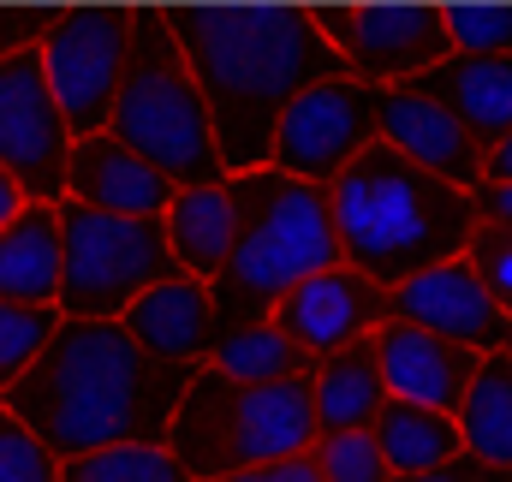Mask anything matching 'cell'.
Masks as SVG:
<instances>
[{"label": "cell", "mask_w": 512, "mask_h": 482, "mask_svg": "<svg viewBox=\"0 0 512 482\" xmlns=\"http://www.w3.org/2000/svg\"><path fill=\"white\" fill-rule=\"evenodd\" d=\"M173 197H179V185L161 179L149 161H137L126 143H114L108 131L72 143L66 203L96 209V215H120V221H161L173 209Z\"/></svg>", "instance_id": "obj_17"}, {"label": "cell", "mask_w": 512, "mask_h": 482, "mask_svg": "<svg viewBox=\"0 0 512 482\" xmlns=\"http://www.w3.org/2000/svg\"><path fill=\"white\" fill-rule=\"evenodd\" d=\"M72 125L60 114L42 54H12L0 60V173L24 191V203H66V173H72Z\"/></svg>", "instance_id": "obj_9"}, {"label": "cell", "mask_w": 512, "mask_h": 482, "mask_svg": "<svg viewBox=\"0 0 512 482\" xmlns=\"http://www.w3.org/2000/svg\"><path fill=\"white\" fill-rule=\"evenodd\" d=\"M197 369L155 363L120 322H60L48 352L0 399L66 465L102 447H167Z\"/></svg>", "instance_id": "obj_2"}, {"label": "cell", "mask_w": 512, "mask_h": 482, "mask_svg": "<svg viewBox=\"0 0 512 482\" xmlns=\"http://www.w3.org/2000/svg\"><path fill=\"white\" fill-rule=\"evenodd\" d=\"M370 435H376V447H382L393 482L429 477V471H441L447 459L465 453V441H459V417L429 411V405H405V399H387Z\"/></svg>", "instance_id": "obj_22"}, {"label": "cell", "mask_w": 512, "mask_h": 482, "mask_svg": "<svg viewBox=\"0 0 512 482\" xmlns=\"http://www.w3.org/2000/svg\"><path fill=\"white\" fill-rule=\"evenodd\" d=\"M108 137L126 143L137 161H149L161 179L185 185H221V149L209 131V108L191 84V66L179 54V36L167 12H131V66L114 102Z\"/></svg>", "instance_id": "obj_6"}, {"label": "cell", "mask_w": 512, "mask_h": 482, "mask_svg": "<svg viewBox=\"0 0 512 482\" xmlns=\"http://www.w3.org/2000/svg\"><path fill=\"white\" fill-rule=\"evenodd\" d=\"M42 72L48 90L60 102V114L72 125V137H102L114 120L120 84L131 66V12L108 6H84V12H54L48 36H42Z\"/></svg>", "instance_id": "obj_8"}, {"label": "cell", "mask_w": 512, "mask_h": 482, "mask_svg": "<svg viewBox=\"0 0 512 482\" xmlns=\"http://www.w3.org/2000/svg\"><path fill=\"white\" fill-rule=\"evenodd\" d=\"M459 417V441L477 465L512 471V352H489L477 363Z\"/></svg>", "instance_id": "obj_23"}, {"label": "cell", "mask_w": 512, "mask_h": 482, "mask_svg": "<svg viewBox=\"0 0 512 482\" xmlns=\"http://www.w3.org/2000/svg\"><path fill=\"white\" fill-rule=\"evenodd\" d=\"M227 482H322V477H316L310 453H298V459H280V465H256V471H245V477H227Z\"/></svg>", "instance_id": "obj_33"}, {"label": "cell", "mask_w": 512, "mask_h": 482, "mask_svg": "<svg viewBox=\"0 0 512 482\" xmlns=\"http://www.w3.org/2000/svg\"><path fill=\"white\" fill-rule=\"evenodd\" d=\"M167 24L179 36L191 84L209 108V131H215L227 179L262 173L280 114L304 90H316L328 78H346V66L328 48L316 12L191 6V12H167Z\"/></svg>", "instance_id": "obj_1"}, {"label": "cell", "mask_w": 512, "mask_h": 482, "mask_svg": "<svg viewBox=\"0 0 512 482\" xmlns=\"http://www.w3.org/2000/svg\"><path fill=\"white\" fill-rule=\"evenodd\" d=\"M60 482H191L167 447H102L60 465Z\"/></svg>", "instance_id": "obj_26"}, {"label": "cell", "mask_w": 512, "mask_h": 482, "mask_svg": "<svg viewBox=\"0 0 512 482\" xmlns=\"http://www.w3.org/2000/svg\"><path fill=\"white\" fill-rule=\"evenodd\" d=\"M316 24L340 54L346 78L370 90L411 84L453 60L447 12H429V6H340V12H316Z\"/></svg>", "instance_id": "obj_10"}, {"label": "cell", "mask_w": 512, "mask_h": 482, "mask_svg": "<svg viewBox=\"0 0 512 482\" xmlns=\"http://www.w3.org/2000/svg\"><path fill=\"white\" fill-rule=\"evenodd\" d=\"M316 435L322 429H316L310 375L251 387V381H227L215 369H197L185 399H179L167 453L179 459V471L191 482H227L256 471V465H280V459L310 453Z\"/></svg>", "instance_id": "obj_5"}, {"label": "cell", "mask_w": 512, "mask_h": 482, "mask_svg": "<svg viewBox=\"0 0 512 482\" xmlns=\"http://www.w3.org/2000/svg\"><path fill=\"white\" fill-rule=\"evenodd\" d=\"M471 209L489 227H512V185H477L471 191Z\"/></svg>", "instance_id": "obj_34"}, {"label": "cell", "mask_w": 512, "mask_h": 482, "mask_svg": "<svg viewBox=\"0 0 512 482\" xmlns=\"http://www.w3.org/2000/svg\"><path fill=\"white\" fill-rule=\"evenodd\" d=\"M370 352H376V369H382L387 399H405V405H429V411H459L465 405V387L477 375V352L465 346H447L423 328H405V322H382L370 334Z\"/></svg>", "instance_id": "obj_16"}, {"label": "cell", "mask_w": 512, "mask_h": 482, "mask_svg": "<svg viewBox=\"0 0 512 482\" xmlns=\"http://www.w3.org/2000/svg\"><path fill=\"white\" fill-rule=\"evenodd\" d=\"M48 24H54V12H0V60L42 48Z\"/></svg>", "instance_id": "obj_31"}, {"label": "cell", "mask_w": 512, "mask_h": 482, "mask_svg": "<svg viewBox=\"0 0 512 482\" xmlns=\"http://www.w3.org/2000/svg\"><path fill=\"white\" fill-rule=\"evenodd\" d=\"M447 42L459 60H512V6H459L447 12Z\"/></svg>", "instance_id": "obj_28"}, {"label": "cell", "mask_w": 512, "mask_h": 482, "mask_svg": "<svg viewBox=\"0 0 512 482\" xmlns=\"http://www.w3.org/2000/svg\"><path fill=\"white\" fill-rule=\"evenodd\" d=\"M387 310H393V322L423 328V334H435L447 346H465L477 358L507 352V340H512V322L501 316V304L489 298V286L477 280V268L465 256L435 262V268L399 280L387 292Z\"/></svg>", "instance_id": "obj_12"}, {"label": "cell", "mask_w": 512, "mask_h": 482, "mask_svg": "<svg viewBox=\"0 0 512 482\" xmlns=\"http://www.w3.org/2000/svg\"><path fill=\"white\" fill-rule=\"evenodd\" d=\"M310 465L322 482H393L382 447L370 429H340V435H316Z\"/></svg>", "instance_id": "obj_27"}, {"label": "cell", "mask_w": 512, "mask_h": 482, "mask_svg": "<svg viewBox=\"0 0 512 482\" xmlns=\"http://www.w3.org/2000/svg\"><path fill=\"white\" fill-rule=\"evenodd\" d=\"M364 149H376V90L352 78H328L280 114L268 167L328 191Z\"/></svg>", "instance_id": "obj_11"}, {"label": "cell", "mask_w": 512, "mask_h": 482, "mask_svg": "<svg viewBox=\"0 0 512 482\" xmlns=\"http://www.w3.org/2000/svg\"><path fill=\"white\" fill-rule=\"evenodd\" d=\"M376 143L393 149V155H405L411 167L459 185V191H477L483 185L489 149L471 137V125L459 120L453 108H441L417 84H387V90H376Z\"/></svg>", "instance_id": "obj_14"}, {"label": "cell", "mask_w": 512, "mask_h": 482, "mask_svg": "<svg viewBox=\"0 0 512 482\" xmlns=\"http://www.w3.org/2000/svg\"><path fill=\"white\" fill-rule=\"evenodd\" d=\"M465 262L477 268V280L489 286V298L501 304V316L512 322V227L477 221V233H471V244H465Z\"/></svg>", "instance_id": "obj_30"}, {"label": "cell", "mask_w": 512, "mask_h": 482, "mask_svg": "<svg viewBox=\"0 0 512 482\" xmlns=\"http://www.w3.org/2000/svg\"><path fill=\"white\" fill-rule=\"evenodd\" d=\"M0 482H60V459L48 453V441L24 429L6 405H0Z\"/></svg>", "instance_id": "obj_29"}, {"label": "cell", "mask_w": 512, "mask_h": 482, "mask_svg": "<svg viewBox=\"0 0 512 482\" xmlns=\"http://www.w3.org/2000/svg\"><path fill=\"white\" fill-rule=\"evenodd\" d=\"M120 328L131 334V346L155 363H173V369H209L215 358V340H221V322H215V298L203 280L191 274H173L161 286H149Z\"/></svg>", "instance_id": "obj_15"}, {"label": "cell", "mask_w": 512, "mask_h": 482, "mask_svg": "<svg viewBox=\"0 0 512 482\" xmlns=\"http://www.w3.org/2000/svg\"><path fill=\"white\" fill-rule=\"evenodd\" d=\"M18 209H24V191L0 173V227H12V221H18Z\"/></svg>", "instance_id": "obj_36"}, {"label": "cell", "mask_w": 512, "mask_h": 482, "mask_svg": "<svg viewBox=\"0 0 512 482\" xmlns=\"http://www.w3.org/2000/svg\"><path fill=\"white\" fill-rule=\"evenodd\" d=\"M507 352H512V340H507Z\"/></svg>", "instance_id": "obj_37"}, {"label": "cell", "mask_w": 512, "mask_h": 482, "mask_svg": "<svg viewBox=\"0 0 512 482\" xmlns=\"http://www.w3.org/2000/svg\"><path fill=\"white\" fill-rule=\"evenodd\" d=\"M60 209L24 203L12 227H0V304H54L60 298Z\"/></svg>", "instance_id": "obj_20"}, {"label": "cell", "mask_w": 512, "mask_h": 482, "mask_svg": "<svg viewBox=\"0 0 512 482\" xmlns=\"http://www.w3.org/2000/svg\"><path fill=\"white\" fill-rule=\"evenodd\" d=\"M215 375H227V381H292V375H310V358L274 328V322H251V328H227L221 340H215V358H209Z\"/></svg>", "instance_id": "obj_24"}, {"label": "cell", "mask_w": 512, "mask_h": 482, "mask_svg": "<svg viewBox=\"0 0 512 482\" xmlns=\"http://www.w3.org/2000/svg\"><path fill=\"white\" fill-rule=\"evenodd\" d=\"M54 334H60L54 304H0V399L30 375V363L48 352Z\"/></svg>", "instance_id": "obj_25"}, {"label": "cell", "mask_w": 512, "mask_h": 482, "mask_svg": "<svg viewBox=\"0 0 512 482\" xmlns=\"http://www.w3.org/2000/svg\"><path fill=\"white\" fill-rule=\"evenodd\" d=\"M233 197H239V244H233L221 280L209 286L221 334L268 322L286 292H298L310 274L346 262L322 185H298V179L262 167V173L233 179Z\"/></svg>", "instance_id": "obj_4"}, {"label": "cell", "mask_w": 512, "mask_h": 482, "mask_svg": "<svg viewBox=\"0 0 512 482\" xmlns=\"http://www.w3.org/2000/svg\"><path fill=\"white\" fill-rule=\"evenodd\" d=\"M310 399H316V429L322 435L376 429V417H382V405H387V387H382V369H376L370 340L310 363Z\"/></svg>", "instance_id": "obj_21"}, {"label": "cell", "mask_w": 512, "mask_h": 482, "mask_svg": "<svg viewBox=\"0 0 512 482\" xmlns=\"http://www.w3.org/2000/svg\"><path fill=\"white\" fill-rule=\"evenodd\" d=\"M60 250V322H120L149 286L179 274L161 221H120L78 203H60Z\"/></svg>", "instance_id": "obj_7"}, {"label": "cell", "mask_w": 512, "mask_h": 482, "mask_svg": "<svg viewBox=\"0 0 512 482\" xmlns=\"http://www.w3.org/2000/svg\"><path fill=\"white\" fill-rule=\"evenodd\" d=\"M328 209H334V233L340 256L393 292L399 280L465 256V244L477 233V209L471 191L411 167L393 149H364L334 185H328Z\"/></svg>", "instance_id": "obj_3"}, {"label": "cell", "mask_w": 512, "mask_h": 482, "mask_svg": "<svg viewBox=\"0 0 512 482\" xmlns=\"http://www.w3.org/2000/svg\"><path fill=\"white\" fill-rule=\"evenodd\" d=\"M483 185H512V137H501L483 161Z\"/></svg>", "instance_id": "obj_35"}, {"label": "cell", "mask_w": 512, "mask_h": 482, "mask_svg": "<svg viewBox=\"0 0 512 482\" xmlns=\"http://www.w3.org/2000/svg\"><path fill=\"white\" fill-rule=\"evenodd\" d=\"M268 322L316 363V358H328V352L364 346L382 322H393V310H387V292L376 280H364L352 262H334V268L310 274L298 292H286Z\"/></svg>", "instance_id": "obj_13"}, {"label": "cell", "mask_w": 512, "mask_h": 482, "mask_svg": "<svg viewBox=\"0 0 512 482\" xmlns=\"http://www.w3.org/2000/svg\"><path fill=\"white\" fill-rule=\"evenodd\" d=\"M423 96H435L441 108H453L471 125V137L483 149H495L501 137H512V60H447L423 78H411Z\"/></svg>", "instance_id": "obj_19"}, {"label": "cell", "mask_w": 512, "mask_h": 482, "mask_svg": "<svg viewBox=\"0 0 512 482\" xmlns=\"http://www.w3.org/2000/svg\"><path fill=\"white\" fill-rule=\"evenodd\" d=\"M411 482H512V471H495V465H477L471 453H459V459H447L441 471H429V477H411Z\"/></svg>", "instance_id": "obj_32"}, {"label": "cell", "mask_w": 512, "mask_h": 482, "mask_svg": "<svg viewBox=\"0 0 512 482\" xmlns=\"http://www.w3.org/2000/svg\"><path fill=\"white\" fill-rule=\"evenodd\" d=\"M161 233H167V250L179 262V274L215 286L233 244H239V197H233V179L221 185H185L173 197V209L161 215Z\"/></svg>", "instance_id": "obj_18"}]
</instances>
